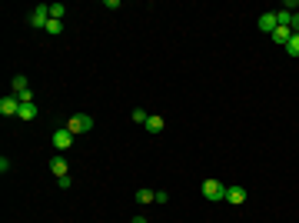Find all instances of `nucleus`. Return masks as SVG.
Here are the masks:
<instances>
[{
    "label": "nucleus",
    "mask_w": 299,
    "mask_h": 223,
    "mask_svg": "<svg viewBox=\"0 0 299 223\" xmlns=\"http://www.w3.org/2000/svg\"><path fill=\"white\" fill-rule=\"evenodd\" d=\"M63 127L70 130L73 137H77V133H90V130H93V117H87V113H73V117L67 120Z\"/></svg>",
    "instance_id": "1"
},
{
    "label": "nucleus",
    "mask_w": 299,
    "mask_h": 223,
    "mask_svg": "<svg viewBox=\"0 0 299 223\" xmlns=\"http://www.w3.org/2000/svg\"><path fill=\"white\" fill-rule=\"evenodd\" d=\"M27 24H30L33 30L47 27V24H50V4H40V7H33V14L27 17Z\"/></svg>",
    "instance_id": "2"
},
{
    "label": "nucleus",
    "mask_w": 299,
    "mask_h": 223,
    "mask_svg": "<svg viewBox=\"0 0 299 223\" xmlns=\"http://www.w3.org/2000/svg\"><path fill=\"white\" fill-rule=\"evenodd\" d=\"M203 197L213 200V203H216V200H226V187H223L220 180H203Z\"/></svg>",
    "instance_id": "3"
},
{
    "label": "nucleus",
    "mask_w": 299,
    "mask_h": 223,
    "mask_svg": "<svg viewBox=\"0 0 299 223\" xmlns=\"http://www.w3.org/2000/svg\"><path fill=\"white\" fill-rule=\"evenodd\" d=\"M54 147H57V153L70 150V147H73V133H70L67 127H57V130H54Z\"/></svg>",
    "instance_id": "4"
},
{
    "label": "nucleus",
    "mask_w": 299,
    "mask_h": 223,
    "mask_svg": "<svg viewBox=\"0 0 299 223\" xmlns=\"http://www.w3.org/2000/svg\"><path fill=\"white\" fill-rule=\"evenodd\" d=\"M0 113H4V117H17V113H20V100H17L14 94H7L0 100Z\"/></svg>",
    "instance_id": "5"
},
{
    "label": "nucleus",
    "mask_w": 299,
    "mask_h": 223,
    "mask_svg": "<svg viewBox=\"0 0 299 223\" xmlns=\"http://www.w3.org/2000/svg\"><path fill=\"white\" fill-rule=\"evenodd\" d=\"M50 173H54L57 180H60V176H67V173H70V163L63 160V153H57V157L50 160Z\"/></svg>",
    "instance_id": "6"
},
{
    "label": "nucleus",
    "mask_w": 299,
    "mask_h": 223,
    "mask_svg": "<svg viewBox=\"0 0 299 223\" xmlns=\"http://www.w3.org/2000/svg\"><path fill=\"white\" fill-rule=\"evenodd\" d=\"M256 27H260L263 33H273L276 27H279V20H276V14H260V20H256Z\"/></svg>",
    "instance_id": "7"
},
{
    "label": "nucleus",
    "mask_w": 299,
    "mask_h": 223,
    "mask_svg": "<svg viewBox=\"0 0 299 223\" xmlns=\"http://www.w3.org/2000/svg\"><path fill=\"white\" fill-rule=\"evenodd\" d=\"M226 203H246V190L243 187H226Z\"/></svg>",
    "instance_id": "8"
},
{
    "label": "nucleus",
    "mask_w": 299,
    "mask_h": 223,
    "mask_svg": "<svg viewBox=\"0 0 299 223\" xmlns=\"http://www.w3.org/2000/svg\"><path fill=\"white\" fill-rule=\"evenodd\" d=\"M289 40H292V30H289V27H276V30H273V43H279V47H286Z\"/></svg>",
    "instance_id": "9"
},
{
    "label": "nucleus",
    "mask_w": 299,
    "mask_h": 223,
    "mask_svg": "<svg viewBox=\"0 0 299 223\" xmlns=\"http://www.w3.org/2000/svg\"><path fill=\"white\" fill-rule=\"evenodd\" d=\"M163 127H166V120L150 113V120H146V130H150V133H163Z\"/></svg>",
    "instance_id": "10"
},
{
    "label": "nucleus",
    "mask_w": 299,
    "mask_h": 223,
    "mask_svg": "<svg viewBox=\"0 0 299 223\" xmlns=\"http://www.w3.org/2000/svg\"><path fill=\"white\" fill-rule=\"evenodd\" d=\"M153 200H157V190H146V187L136 190V203H153Z\"/></svg>",
    "instance_id": "11"
},
{
    "label": "nucleus",
    "mask_w": 299,
    "mask_h": 223,
    "mask_svg": "<svg viewBox=\"0 0 299 223\" xmlns=\"http://www.w3.org/2000/svg\"><path fill=\"white\" fill-rule=\"evenodd\" d=\"M10 87H14V94H17V97H20V94H27V77H24V73H17Z\"/></svg>",
    "instance_id": "12"
},
{
    "label": "nucleus",
    "mask_w": 299,
    "mask_h": 223,
    "mask_svg": "<svg viewBox=\"0 0 299 223\" xmlns=\"http://www.w3.org/2000/svg\"><path fill=\"white\" fill-rule=\"evenodd\" d=\"M17 117H20V120H33V117H37V107H33V104H20V113H17Z\"/></svg>",
    "instance_id": "13"
},
{
    "label": "nucleus",
    "mask_w": 299,
    "mask_h": 223,
    "mask_svg": "<svg viewBox=\"0 0 299 223\" xmlns=\"http://www.w3.org/2000/svg\"><path fill=\"white\" fill-rule=\"evenodd\" d=\"M63 14H67L63 4H50V20H63Z\"/></svg>",
    "instance_id": "14"
},
{
    "label": "nucleus",
    "mask_w": 299,
    "mask_h": 223,
    "mask_svg": "<svg viewBox=\"0 0 299 223\" xmlns=\"http://www.w3.org/2000/svg\"><path fill=\"white\" fill-rule=\"evenodd\" d=\"M130 120H133V123H143V127H146V120H150V113H146V110H140V107H136V110L130 113Z\"/></svg>",
    "instance_id": "15"
},
{
    "label": "nucleus",
    "mask_w": 299,
    "mask_h": 223,
    "mask_svg": "<svg viewBox=\"0 0 299 223\" xmlns=\"http://www.w3.org/2000/svg\"><path fill=\"white\" fill-rule=\"evenodd\" d=\"M286 54H289V57H299V33H292V40L286 43Z\"/></svg>",
    "instance_id": "16"
},
{
    "label": "nucleus",
    "mask_w": 299,
    "mask_h": 223,
    "mask_svg": "<svg viewBox=\"0 0 299 223\" xmlns=\"http://www.w3.org/2000/svg\"><path fill=\"white\" fill-rule=\"evenodd\" d=\"M43 30H47V33H60V30H63V20H50Z\"/></svg>",
    "instance_id": "17"
},
{
    "label": "nucleus",
    "mask_w": 299,
    "mask_h": 223,
    "mask_svg": "<svg viewBox=\"0 0 299 223\" xmlns=\"http://www.w3.org/2000/svg\"><path fill=\"white\" fill-rule=\"evenodd\" d=\"M166 200H170V193H166V190H157V200H153V203H166Z\"/></svg>",
    "instance_id": "18"
},
{
    "label": "nucleus",
    "mask_w": 299,
    "mask_h": 223,
    "mask_svg": "<svg viewBox=\"0 0 299 223\" xmlns=\"http://www.w3.org/2000/svg\"><path fill=\"white\" fill-rule=\"evenodd\" d=\"M289 30H292V33H299V10L292 14V24H289Z\"/></svg>",
    "instance_id": "19"
},
{
    "label": "nucleus",
    "mask_w": 299,
    "mask_h": 223,
    "mask_svg": "<svg viewBox=\"0 0 299 223\" xmlns=\"http://www.w3.org/2000/svg\"><path fill=\"white\" fill-rule=\"evenodd\" d=\"M130 223H146V220H143V216H133V220H130Z\"/></svg>",
    "instance_id": "20"
}]
</instances>
